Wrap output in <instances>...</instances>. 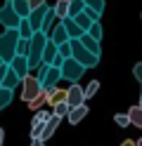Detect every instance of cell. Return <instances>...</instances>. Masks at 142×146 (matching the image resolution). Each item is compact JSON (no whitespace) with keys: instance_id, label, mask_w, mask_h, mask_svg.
Returning <instances> with one entry per match:
<instances>
[{"instance_id":"1","label":"cell","mask_w":142,"mask_h":146,"mask_svg":"<svg viewBox=\"0 0 142 146\" xmlns=\"http://www.w3.org/2000/svg\"><path fill=\"white\" fill-rule=\"evenodd\" d=\"M47 40H50V35L43 33V31H36L31 35V40H28V54H26L28 66H31V68H38L43 64V50H45Z\"/></svg>"},{"instance_id":"2","label":"cell","mask_w":142,"mask_h":146,"mask_svg":"<svg viewBox=\"0 0 142 146\" xmlns=\"http://www.w3.org/2000/svg\"><path fill=\"white\" fill-rule=\"evenodd\" d=\"M19 29H5V33H0V59L12 61L17 57V42H19Z\"/></svg>"},{"instance_id":"3","label":"cell","mask_w":142,"mask_h":146,"mask_svg":"<svg viewBox=\"0 0 142 146\" xmlns=\"http://www.w3.org/2000/svg\"><path fill=\"white\" fill-rule=\"evenodd\" d=\"M71 57L76 61H81L85 68H92V66H97V64H100V54H92L81 42V38H71Z\"/></svg>"},{"instance_id":"4","label":"cell","mask_w":142,"mask_h":146,"mask_svg":"<svg viewBox=\"0 0 142 146\" xmlns=\"http://www.w3.org/2000/svg\"><path fill=\"white\" fill-rule=\"evenodd\" d=\"M83 73H85V66L81 61H76L73 57H66L64 59V64H62V78H66L69 83H76Z\"/></svg>"},{"instance_id":"5","label":"cell","mask_w":142,"mask_h":146,"mask_svg":"<svg viewBox=\"0 0 142 146\" xmlns=\"http://www.w3.org/2000/svg\"><path fill=\"white\" fill-rule=\"evenodd\" d=\"M19 21H22V17L14 12L12 0H5V5L0 7V24H3L5 29H17V26H19Z\"/></svg>"},{"instance_id":"6","label":"cell","mask_w":142,"mask_h":146,"mask_svg":"<svg viewBox=\"0 0 142 146\" xmlns=\"http://www.w3.org/2000/svg\"><path fill=\"white\" fill-rule=\"evenodd\" d=\"M22 83H24V90H22V99L24 102H33V99L43 92V85H40V80H38L36 76H26Z\"/></svg>"},{"instance_id":"7","label":"cell","mask_w":142,"mask_h":146,"mask_svg":"<svg viewBox=\"0 0 142 146\" xmlns=\"http://www.w3.org/2000/svg\"><path fill=\"white\" fill-rule=\"evenodd\" d=\"M66 104H69L71 108L73 106H81V104H85V87H81V85H76V83H71V87L66 90Z\"/></svg>"},{"instance_id":"8","label":"cell","mask_w":142,"mask_h":146,"mask_svg":"<svg viewBox=\"0 0 142 146\" xmlns=\"http://www.w3.org/2000/svg\"><path fill=\"white\" fill-rule=\"evenodd\" d=\"M62 78V68H57V66H50V68H47V73H45V78H43V90H45V92H55V85H57V80H59Z\"/></svg>"},{"instance_id":"9","label":"cell","mask_w":142,"mask_h":146,"mask_svg":"<svg viewBox=\"0 0 142 146\" xmlns=\"http://www.w3.org/2000/svg\"><path fill=\"white\" fill-rule=\"evenodd\" d=\"M9 68H12V71H14V73H17V76L22 78V80L28 76V71H31V66H28V59L24 57V54H17V57H14L12 61H9Z\"/></svg>"},{"instance_id":"10","label":"cell","mask_w":142,"mask_h":146,"mask_svg":"<svg viewBox=\"0 0 142 146\" xmlns=\"http://www.w3.org/2000/svg\"><path fill=\"white\" fill-rule=\"evenodd\" d=\"M47 10H50L47 5H40V7H33V10H31V14H28V21H31L33 31H40V29H43V19H45Z\"/></svg>"},{"instance_id":"11","label":"cell","mask_w":142,"mask_h":146,"mask_svg":"<svg viewBox=\"0 0 142 146\" xmlns=\"http://www.w3.org/2000/svg\"><path fill=\"white\" fill-rule=\"evenodd\" d=\"M62 24H64L66 33H69V38H81V35L85 33V31L81 29V26L76 24V19H73V17H64V19H62Z\"/></svg>"},{"instance_id":"12","label":"cell","mask_w":142,"mask_h":146,"mask_svg":"<svg viewBox=\"0 0 142 146\" xmlns=\"http://www.w3.org/2000/svg\"><path fill=\"white\" fill-rule=\"evenodd\" d=\"M50 40H52L55 45H62V42H66V40H71V38H69V33H66V29H64V24H62V21H59V24H57L55 29L50 31Z\"/></svg>"},{"instance_id":"13","label":"cell","mask_w":142,"mask_h":146,"mask_svg":"<svg viewBox=\"0 0 142 146\" xmlns=\"http://www.w3.org/2000/svg\"><path fill=\"white\" fill-rule=\"evenodd\" d=\"M88 111H90V108L85 106V104H81V106H73L71 111H69V115H66V118H69V123H71V125H78V123L83 120V118L88 115Z\"/></svg>"},{"instance_id":"14","label":"cell","mask_w":142,"mask_h":146,"mask_svg":"<svg viewBox=\"0 0 142 146\" xmlns=\"http://www.w3.org/2000/svg\"><path fill=\"white\" fill-rule=\"evenodd\" d=\"M57 123H59V118H57V115L52 113V118H50V120H47V123L43 125L40 137H38V139H40V141H47V139H50V137L55 134V130H57Z\"/></svg>"},{"instance_id":"15","label":"cell","mask_w":142,"mask_h":146,"mask_svg":"<svg viewBox=\"0 0 142 146\" xmlns=\"http://www.w3.org/2000/svg\"><path fill=\"white\" fill-rule=\"evenodd\" d=\"M19 35H22V38H26V40H31V35L36 33L33 31V26H31V21H28V17H22V21H19Z\"/></svg>"},{"instance_id":"16","label":"cell","mask_w":142,"mask_h":146,"mask_svg":"<svg viewBox=\"0 0 142 146\" xmlns=\"http://www.w3.org/2000/svg\"><path fill=\"white\" fill-rule=\"evenodd\" d=\"M59 54V50H57V45L52 42V40H47V45H45V50H43V64H52V59Z\"/></svg>"},{"instance_id":"17","label":"cell","mask_w":142,"mask_h":146,"mask_svg":"<svg viewBox=\"0 0 142 146\" xmlns=\"http://www.w3.org/2000/svg\"><path fill=\"white\" fill-rule=\"evenodd\" d=\"M19 83H22V78H19L12 68H9V71L5 73V78H3V83H0V85H3V87H9V90H14Z\"/></svg>"},{"instance_id":"18","label":"cell","mask_w":142,"mask_h":146,"mask_svg":"<svg viewBox=\"0 0 142 146\" xmlns=\"http://www.w3.org/2000/svg\"><path fill=\"white\" fill-rule=\"evenodd\" d=\"M81 42H83L92 54H100V40H95L90 33H83V35H81Z\"/></svg>"},{"instance_id":"19","label":"cell","mask_w":142,"mask_h":146,"mask_svg":"<svg viewBox=\"0 0 142 146\" xmlns=\"http://www.w3.org/2000/svg\"><path fill=\"white\" fill-rule=\"evenodd\" d=\"M12 99H14V90H9V87H3V85H0V111H3L5 106L12 104Z\"/></svg>"},{"instance_id":"20","label":"cell","mask_w":142,"mask_h":146,"mask_svg":"<svg viewBox=\"0 0 142 146\" xmlns=\"http://www.w3.org/2000/svg\"><path fill=\"white\" fill-rule=\"evenodd\" d=\"M12 7H14V12L19 17H28V14H31V5H28V0H12Z\"/></svg>"},{"instance_id":"21","label":"cell","mask_w":142,"mask_h":146,"mask_svg":"<svg viewBox=\"0 0 142 146\" xmlns=\"http://www.w3.org/2000/svg\"><path fill=\"white\" fill-rule=\"evenodd\" d=\"M55 19H57V14H55V7H50L47 10V14H45V19H43V33H47L50 35V31H52V24H55Z\"/></svg>"},{"instance_id":"22","label":"cell","mask_w":142,"mask_h":146,"mask_svg":"<svg viewBox=\"0 0 142 146\" xmlns=\"http://www.w3.org/2000/svg\"><path fill=\"white\" fill-rule=\"evenodd\" d=\"M69 3H71V0H57V5H55V14H57V19H64V17H69Z\"/></svg>"},{"instance_id":"23","label":"cell","mask_w":142,"mask_h":146,"mask_svg":"<svg viewBox=\"0 0 142 146\" xmlns=\"http://www.w3.org/2000/svg\"><path fill=\"white\" fill-rule=\"evenodd\" d=\"M128 115H130V125L142 127V104L140 106H133L130 111H128Z\"/></svg>"},{"instance_id":"24","label":"cell","mask_w":142,"mask_h":146,"mask_svg":"<svg viewBox=\"0 0 142 146\" xmlns=\"http://www.w3.org/2000/svg\"><path fill=\"white\" fill-rule=\"evenodd\" d=\"M69 111H71V106L66 104V99H62V102L55 104V111H52V113H55L57 118H64V115H69Z\"/></svg>"},{"instance_id":"25","label":"cell","mask_w":142,"mask_h":146,"mask_svg":"<svg viewBox=\"0 0 142 146\" xmlns=\"http://www.w3.org/2000/svg\"><path fill=\"white\" fill-rule=\"evenodd\" d=\"M73 19H76V24H78V26H81V29H83V31H88V29H90V26H92V19H90V17H88V14H85V12H81V14H76V17H73Z\"/></svg>"},{"instance_id":"26","label":"cell","mask_w":142,"mask_h":146,"mask_svg":"<svg viewBox=\"0 0 142 146\" xmlns=\"http://www.w3.org/2000/svg\"><path fill=\"white\" fill-rule=\"evenodd\" d=\"M83 7H85V3H83V0H71V3H69V17L81 14V12H83Z\"/></svg>"},{"instance_id":"27","label":"cell","mask_w":142,"mask_h":146,"mask_svg":"<svg viewBox=\"0 0 142 146\" xmlns=\"http://www.w3.org/2000/svg\"><path fill=\"white\" fill-rule=\"evenodd\" d=\"M85 33H90L95 40H102V26H100V21H92V26H90Z\"/></svg>"},{"instance_id":"28","label":"cell","mask_w":142,"mask_h":146,"mask_svg":"<svg viewBox=\"0 0 142 146\" xmlns=\"http://www.w3.org/2000/svg\"><path fill=\"white\" fill-rule=\"evenodd\" d=\"M83 3H85V7H92V10L95 12H104V0H83Z\"/></svg>"},{"instance_id":"29","label":"cell","mask_w":142,"mask_h":146,"mask_svg":"<svg viewBox=\"0 0 142 146\" xmlns=\"http://www.w3.org/2000/svg\"><path fill=\"white\" fill-rule=\"evenodd\" d=\"M97 90H100V83H97V80H92V83H90L88 87H85V99L95 97V94H97Z\"/></svg>"},{"instance_id":"30","label":"cell","mask_w":142,"mask_h":146,"mask_svg":"<svg viewBox=\"0 0 142 146\" xmlns=\"http://www.w3.org/2000/svg\"><path fill=\"white\" fill-rule=\"evenodd\" d=\"M17 54H28V40L26 38H19V42H17Z\"/></svg>"},{"instance_id":"31","label":"cell","mask_w":142,"mask_h":146,"mask_svg":"<svg viewBox=\"0 0 142 146\" xmlns=\"http://www.w3.org/2000/svg\"><path fill=\"white\" fill-rule=\"evenodd\" d=\"M59 47V54L66 59V57H71V40H66V42H62V45H57Z\"/></svg>"},{"instance_id":"32","label":"cell","mask_w":142,"mask_h":146,"mask_svg":"<svg viewBox=\"0 0 142 146\" xmlns=\"http://www.w3.org/2000/svg\"><path fill=\"white\" fill-rule=\"evenodd\" d=\"M116 125H121V127H126V125H130V115L128 113H116Z\"/></svg>"},{"instance_id":"33","label":"cell","mask_w":142,"mask_h":146,"mask_svg":"<svg viewBox=\"0 0 142 146\" xmlns=\"http://www.w3.org/2000/svg\"><path fill=\"white\" fill-rule=\"evenodd\" d=\"M28 104H31V108H33V111H38V108H40V106L45 104V94L40 92V94H38V97L33 99V102H28Z\"/></svg>"},{"instance_id":"34","label":"cell","mask_w":142,"mask_h":146,"mask_svg":"<svg viewBox=\"0 0 142 146\" xmlns=\"http://www.w3.org/2000/svg\"><path fill=\"white\" fill-rule=\"evenodd\" d=\"M83 12H85V14H88V17H90V19H92V21H100V12H95V10H92V7H83Z\"/></svg>"},{"instance_id":"35","label":"cell","mask_w":142,"mask_h":146,"mask_svg":"<svg viewBox=\"0 0 142 146\" xmlns=\"http://www.w3.org/2000/svg\"><path fill=\"white\" fill-rule=\"evenodd\" d=\"M57 50H59V47H57ZM62 64H64V57H62V54H57V57L52 59V64H50V66H57V68H62Z\"/></svg>"},{"instance_id":"36","label":"cell","mask_w":142,"mask_h":146,"mask_svg":"<svg viewBox=\"0 0 142 146\" xmlns=\"http://www.w3.org/2000/svg\"><path fill=\"white\" fill-rule=\"evenodd\" d=\"M9 71V64L5 61V64H0V83H3V78H5V73Z\"/></svg>"},{"instance_id":"37","label":"cell","mask_w":142,"mask_h":146,"mask_svg":"<svg viewBox=\"0 0 142 146\" xmlns=\"http://www.w3.org/2000/svg\"><path fill=\"white\" fill-rule=\"evenodd\" d=\"M28 5H31V10H33V7H40V5H45V0H28Z\"/></svg>"},{"instance_id":"38","label":"cell","mask_w":142,"mask_h":146,"mask_svg":"<svg viewBox=\"0 0 142 146\" xmlns=\"http://www.w3.org/2000/svg\"><path fill=\"white\" fill-rule=\"evenodd\" d=\"M135 78L142 80V64H137V66H135Z\"/></svg>"},{"instance_id":"39","label":"cell","mask_w":142,"mask_h":146,"mask_svg":"<svg viewBox=\"0 0 142 146\" xmlns=\"http://www.w3.org/2000/svg\"><path fill=\"white\" fill-rule=\"evenodd\" d=\"M31 146H45V141H40V139H33V144Z\"/></svg>"},{"instance_id":"40","label":"cell","mask_w":142,"mask_h":146,"mask_svg":"<svg viewBox=\"0 0 142 146\" xmlns=\"http://www.w3.org/2000/svg\"><path fill=\"white\" fill-rule=\"evenodd\" d=\"M3 141H5V132H3V127H0V146H3Z\"/></svg>"},{"instance_id":"41","label":"cell","mask_w":142,"mask_h":146,"mask_svg":"<svg viewBox=\"0 0 142 146\" xmlns=\"http://www.w3.org/2000/svg\"><path fill=\"white\" fill-rule=\"evenodd\" d=\"M137 146H142V139H140V141H137Z\"/></svg>"},{"instance_id":"42","label":"cell","mask_w":142,"mask_h":146,"mask_svg":"<svg viewBox=\"0 0 142 146\" xmlns=\"http://www.w3.org/2000/svg\"><path fill=\"white\" fill-rule=\"evenodd\" d=\"M0 64H5V61H3V59H0Z\"/></svg>"},{"instance_id":"43","label":"cell","mask_w":142,"mask_h":146,"mask_svg":"<svg viewBox=\"0 0 142 146\" xmlns=\"http://www.w3.org/2000/svg\"><path fill=\"white\" fill-rule=\"evenodd\" d=\"M140 104H142V97H140Z\"/></svg>"}]
</instances>
